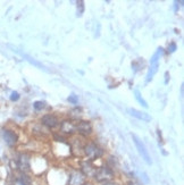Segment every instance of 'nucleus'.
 I'll use <instances>...</instances> for the list:
<instances>
[{
    "label": "nucleus",
    "instance_id": "4468645a",
    "mask_svg": "<svg viewBox=\"0 0 184 185\" xmlns=\"http://www.w3.org/2000/svg\"><path fill=\"white\" fill-rule=\"evenodd\" d=\"M134 95H135V99H136V100H138V101H139L140 103L143 106V107L148 108V103H147L146 100L142 98V95H140V91L139 90H135V91H134Z\"/></svg>",
    "mask_w": 184,
    "mask_h": 185
},
{
    "label": "nucleus",
    "instance_id": "aec40b11",
    "mask_svg": "<svg viewBox=\"0 0 184 185\" xmlns=\"http://www.w3.org/2000/svg\"><path fill=\"white\" fill-rule=\"evenodd\" d=\"M175 50H176V44L174 42H172L169 44V47H168V53H174Z\"/></svg>",
    "mask_w": 184,
    "mask_h": 185
},
{
    "label": "nucleus",
    "instance_id": "2eb2a0df",
    "mask_svg": "<svg viewBox=\"0 0 184 185\" xmlns=\"http://www.w3.org/2000/svg\"><path fill=\"white\" fill-rule=\"evenodd\" d=\"M84 13V2L83 1H77V16L81 17Z\"/></svg>",
    "mask_w": 184,
    "mask_h": 185
},
{
    "label": "nucleus",
    "instance_id": "1a4fd4ad",
    "mask_svg": "<svg viewBox=\"0 0 184 185\" xmlns=\"http://www.w3.org/2000/svg\"><path fill=\"white\" fill-rule=\"evenodd\" d=\"M60 129H62V132L65 133V134H73L75 132V124L73 122H71V120H64L62 123V125H60Z\"/></svg>",
    "mask_w": 184,
    "mask_h": 185
},
{
    "label": "nucleus",
    "instance_id": "f03ea898",
    "mask_svg": "<svg viewBox=\"0 0 184 185\" xmlns=\"http://www.w3.org/2000/svg\"><path fill=\"white\" fill-rule=\"evenodd\" d=\"M132 139H133V142H134V144H135L136 149H138V151H139L140 156L142 157V159L144 161H146L148 165H151V158H150V154L149 152H148V150H147L146 145H144V143H143L142 141H141V139H140L139 136L135 135V134H132Z\"/></svg>",
    "mask_w": 184,
    "mask_h": 185
},
{
    "label": "nucleus",
    "instance_id": "6e6552de",
    "mask_svg": "<svg viewBox=\"0 0 184 185\" xmlns=\"http://www.w3.org/2000/svg\"><path fill=\"white\" fill-rule=\"evenodd\" d=\"M129 112L131 116H133V117H135V118L138 119H141L143 122H150V120H151V116H150L149 114H147V112L144 111H140L138 109L130 108Z\"/></svg>",
    "mask_w": 184,
    "mask_h": 185
},
{
    "label": "nucleus",
    "instance_id": "423d86ee",
    "mask_svg": "<svg viewBox=\"0 0 184 185\" xmlns=\"http://www.w3.org/2000/svg\"><path fill=\"white\" fill-rule=\"evenodd\" d=\"M17 167L23 171H28L31 168V160L30 156L26 153H22L17 158Z\"/></svg>",
    "mask_w": 184,
    "mask_h": 185
},
{
    "label": "nucleus",
    "instance_id": "a211bd4d",
    "mask_svg": "<svg viewBox=\"0 0 184 185\" xmlns=\"http://www.w3.org/2000/svg\"><path fill=\"white\" fill-rule=\"evenodd\" d=\"M68 101H70L71 103H73V105H76L77 102H79V98H77V95H72L68 97Z\"/></svg>",
    "mask_w": 184,
    "mask_h": 185
},
{
    "label": "nucleus",
    "instance_id": "f8f14e48",
    "mask_svg": "<svg viewBox=\"0 0 184 185\" xmlns=\"http://www.w3.org/2000/svg\"><path fill=\"white\" fill-rule=\"evenodd\" d=\"M158 66H159V64L158 63L151 64V66H150L149 70H148V74H147V83L152 80L153 75H155V74L157 73V70H158Z\"/></svg>",
    "mask_w": 184,
    "mask_h": 185
},
{
    "label": "nucleus",
    "instance_id": "39448f33",
    "mask_svg": "<svg viewBox=\"0 0 184 185\" xmlns=\"http://www.w3.org/2000/svg\"><path fill=\"white\" fill-rule=\"evenodd\" d=\"M2 137L8 147H14L18 141L17 134L11 129H2Z\"/></svg>",
    "mask_w": 184,
    "mask_h": 185
},
{
    "label": "nucleus",
    "instance_id": "9b49d317",
    "mask_svg": "<svg viewBox=\"0 0 184 185\" xmlns=\"http://www.w3.org/2000/svg\"><path fill=\"white\" fill-rule=\"evenodd\" d=\"M96 170H97V168L92 166V164L89 162V161H85V162L82 164V171H83V174L85 176H93Z\"/></svg>",
    "mask_w": 184,
    "mask_h": 185
},
{
    "label": "nucleus",
    "instance_id": "4be33fe9",
    "mask_svg": "<svg viewBox=\"0 0 184 185\" xmlns=\"http://www.w3.org/2000/svg\"><path fill=\"white\" fill-rule=\"evenodd\" d=\"M105 185H117V184H114V183H106Z\"/></svg>",
    "mask_w": 184,
    "mask_h": 185
},
{
    "label": "nucleus",
    "instance_id": "f3484780",
    "mask_svg": "<svg viewBox=\"0 0 184 185\" xmlns=\"http://www.w3.org/2000/svg\"><path fill=\"white\" fill-rule=\"evenodd\" d=\"M25 57H26V58H28V61H30V63L34 64L35 66L40 67V68H41V69H45V67L43 66V65H42V64L38 63V61H36V60H34V59H33V58H31V57H28V56H25Z\"/></svg>",
    "mask_w": 184,
    "mask_h": 185
},
{
    "label": "nucleus",
    "instance_id": "7ed1b4c3",
    "mask_svg": "<svg viewBox=\"0 0 184 185\" xmlns=\"http://www.w3.org/2000/svg\"><path fill=\"white\" fill-rule=\"evenodd\" d=\"M93 177L96 178V181L97 182H110L113 178H114V173L111 170L110 168L108 167H100V168H97V170L94 173Z\"/></svg>",
    "mask_w": 184,
    "mask_h": 185
},
{
    "label": "nucleus",
    "instance_id": "5701e85b",
    "mask_svg": "<svg viewBox=\"0 0 184 185\" xmlns=\"http://www.w3.org/2000/svg\"><path fill=\"white\" fill-rule=\"evenodd\" d=\"M82 185H92V184H90V183H83Z\"/></svg>",
    "mask_w": 184,
    "mask_h": 185
},
{
    "label": "nucleus",
    "instance_id": "9d476101",
    "mask_svg": "<svg viewBox=\"0 0 184 185\" xmlns=\"http://www.w3.org/2000/svg\"><path fill=\"white\" fill-rule=\"evenodd\" d=\"M68 184L70 185H82L83 184V176L80 173H73V174L68 176Z\"/></svg>",
    "mask_w": 184,
    "mask_h": 185
},
{
    "label": "nucleus",
    "instance_id": "f257e3e1",
    "mask_svg": "<svg viewBox=\"0 0 184 185\" xmlns=\"http://www.w3.org/2000/svg\"><path fill=\"white\" fill-rule=\"evenodd\" d=\"M84 152L90 161L97 160L100 157H102V154H104V150L94 143H89L87 145H84Z\"/></svg>",
    "mask_w": 184,
    "mask_h": 185
},
{
    "label": "nucleus",
    "instance_id": "dca6fc26",
    "mask_svg": "<svg viewBox=\"0 0 184 185\" xmlns=\"http://www.w3.org/2000/svg\"><path fill=\"white\" fill-rule=\"evenodd\" d=\"M33 107H34L35 110H42L45 108V102L43 101H35L33 103Z\"/></svg>",
    "mask_w": 184,
    "mask_h": 185
},
{
    "label": "nucleus",
    "instance_id": "20e7f679",
    "mask_svg": "<svg viewBox=\"0 0 184 185\" xmlns=\"http://www.w3.org/2000/svg\"><path fill=\"white\" fill-rule=\"evenodd\" d=\"M75 131L83 136L90 135L92 133V125L90 122H87V120H79L75 124Z\"/></svg>",
    "mask_w": 184,
    "mask_h": 185
},
{
    "label": "nucleus",
    "instance_id": "412c9836",
    "mask_svg": "<svg viewBox=\"0 0 184 185\" xmlns=\"http://www.w3.org/2000/svg\"><path fill=\"white\" fill-rule=\"evenodd\" d=\"M165 76H166V80H165V83H168V72H166V74H165Z\"/></svg>",
    "mask_w": 184,
    "mask_h": 185
},
{
    "label": "nucleus",
    "instance_id": "6ab92c4d",
    "mask_svg": "<svg viewBox=\"0 0 184 185\" xmlns=\"http://www.w3.org/2000/svg\"><path fill=\"white\" fill-rule=\"evenodd\" d=\"M18 99H19V95H18L17 92H13L11 95V101H17Z\"/></svg>",
    "mask_w": 184,
    "mask_h": 185
},
{
    "label": "nucleus",
    "instance_id": "ddd939ff",
    "mask_svg": "<svg viewBox=\"0 0 184 185\" xmlns=\"http://www.w3.org/2000/svg\"><path fill=\"white\" fill-rule=\"evenodd\" d=\"M18 182L21 185H32V179L26 174H21L18 177Z\"/></svg>",
    "mask_w": 184,
    "mask_h": 185
},
{
    "label": "nucleus",
    "instance_id": "0eeeda50",
    "mask_svg": "<svg viewBox=\"0 0 184 185\" xmlns=\"http://www.w3.org/2000/svg\"><path fill=\"white\" fill-rule=\"evenodd\" d=\"M41 123L45 126L49 127V128H55V127H57L59 124L58 118L53 115H45L41 118Z\"/></svg>",
    "mask_w": 184,
    "mask_h": 185
}]
</instances>
